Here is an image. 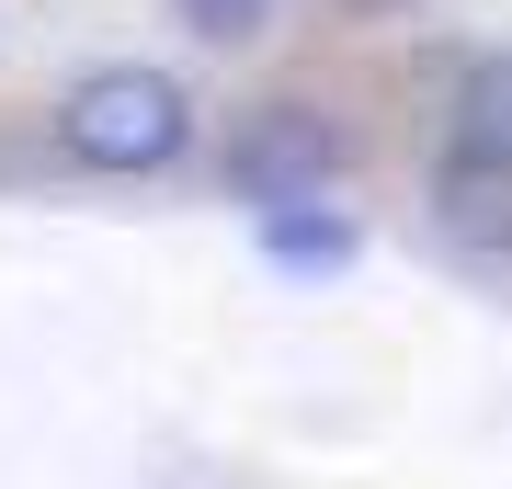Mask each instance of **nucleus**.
Masks as SVG:
<instances>
[{
    "label": "nucleus",
    "instance_id": "nucleus-1",
    "mask_svg": "<svg viewBox=\"0 0 512 489\" xmlns=\"http://www.w3.org/2000/svg\"><path fill=\"white\" fill-rule=\"evenodd\" d=\"M57 137H69V160L80 171H171L194 148V103H183V80L171 69H92L57 103Z\"/></svg>",
    "mask_w": 512,
    "mask_h": 489
},
{
    "label": "nucleus",
    "instance_id": "nucleus-2",
    "mask_svg": "<svg viewBox=\"0 0 512 489\" xmlns=\"http://www.w3.org/2000/svg\"><path fill=\"white\" fill-rule=\"evenodd\" d=\"M342 126H319L308 103H262L251 126L228 137V182L251 205H319V182H342Z\"/></svg>",
    "mask_w": 512,
    "mask_h": 489
},
{
    "label": "nucleus",
    "instance_id": "nucleus-3",
    "mask_svg": "<svg viewBox=\"0 0 512 489\" xmlns=\"http://www.w3.org/2000/svg\"><path fill=\"white\" fill-rule=\"evenodd\" d=\"M433 205H444V228L467 239V251H512V160H490V148H456L433 182Z\"/></svg>",
    "mask_w": 512,
    "mask_h": 489
},
{
    "label": "nucleus",
    "instance_id": "nucleus-4",
    "mask_svg": "<svg viewBox=\"0 0 512 489\" xmlns=\"http://www.w3.org/2000/svg\"><path fill=\"white\" fill-rule=\"evenodd\" d=\"M456 148H490V160H512V46L467 69V91H456Z\"/></svg>",
    "mask_w": 512,
    "mask_h": 489
},
{
    "label": "nucleus",
    "instance_id": "nucleus-5",
    "mask_svg": "<svg viewBox=\"0 0 512 489\" xmlns=\"http://www.w3.org/2000/svg\"><path fill=\"white\" fill-rule=\"evenodd\" d=\"M274 262H353V228H342V217H296V205H274Z\"/></svg>",
    "mask_w": 512,
    "mask_h": 489
},
{
    "label": "nucleus",
    "instance_id": "nucleus-6",
    "mask_svg": "<svg viewBox=\"0 0 512 489\" xmlns=\"http://www.w3.org/2000/svg\"><path fill=\"white\" fill-rule=\"evenodd\" d=\"M183 12V35H205V46H251L262 23H274V0H171Z\"/></svg>",
    "mask_w": 512,
    "mask_h": 489
},
{
    "label": "nucleus",
    "instance_id": "nucleus-7",
    "mask_svg": "<svg viewBox=\"0 0 512 489\" xmlns=\"http://www.w3.org/2000/svg\"><path fill=\"white\" fill-rule=\"evenodd\" d=\"M342 12H387V0H342Z\"/></svg>",
    "mask_w": 512,
    "mask_h": 489
}]
</instances>
